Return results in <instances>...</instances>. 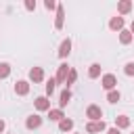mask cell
Listing matches in <instances>:
<instances>
[{
	"mask_svg": "<svg viewBox=\"0 0 134 134\" xmlns=\"http://www.w3.org/2000/svg\"><path fill=\"white\" fill-rule=\"evenodd\" d=\"M8 75H10V65L8 63H0V80H4Z\"/></svg>",
	"mask_w": 134,
	"mask_h": 134,
	"instance_id": "cell-21",
	"label": "cell"
},
{
	"mask_svg": "<svg viewBox=\"0 0 134 134\" xmlns=\"http://www.w3.org/2000/svg\"><path fill=\"white\" fill-rule=\"evenodd\" d=\"M69 100H71V90H69V88H65V90L61 92V96H59V109H63Z\"/></svg>",
	"mask_w": 134,
	"mask_h": 134,
	"instance_id": "cell-14",
	"label": "cell"
},
{
	"mask_svg": "<svg viewBox=\"0 0 134 134\" xmlns=\"http://www.w3.org/2000/svg\"><path fill=\"white\" fill-rule=\"evenodd\" d=\"M88 77H90V80L100 77V63H92V65H90V69H88Z\"/></svg>",
	"mask_w": 134,
	"mask_h": 134,
	"instance_id": "cell-16",
	"label": "cell"
},
{
	"mask_svg": "<svg viewBox=\"0 0 134 134\" xmlns=\"http://www.w3.org/2000/svg\"><path fill=\"white\" fill-rule=\"evenodd\" d=\"M130 10H132V2H130V0L117 2V13H119V17H121V15H128Z\"/></svg>",
	"mask_w": 134,
	"mask_h": 134,
	"instance_id": "cell-12",
	"label": "cell"
},
{
	"mask_svg": "<svg viewBox=\"0 0 134 134\" xmlns=\"http://www.w3.org/2000/svg\"><path fill=\"white\" fill-rule=\"evenodd\" d=\"M100 86L109 92V90H115V86H117V77L113 75V73H105L103 77H100Z\"/></svg>",
	"mask_w": 134,
	"mask_h": 134,
	"instance_id": "cell-1",
	"label": "cell"
},
{
	"mask_svg": "<svg viewBox=\"0 0 134 134\" xmlns=\"http://www.w3.org/2000/svg\"><path fill=\"white\" fill-rule=\"evenodd\" d=\"M54 86H57V80H54V77H50V80L46 82V94H48V96L54 92Z\"/></svg>",
	"mask_w": 134,
	"mask_h": 134,
	"instance_id": "cell-22",
	"label": "cell"
},
{
	"mask_svg": "<svg viewBox=\"0 0 134 134\" xmlns=\"http://www.w3.org/2000/svg\"><path fill=\"white\" fill-rule=\"evenodd\" d=\"M128 126H130V117L128 115H117L115 117V128L117 130H126Z\"/></svg>",
	"mask_w": 134,
	"mask_h": 134,
	"instance_id": "cell-13",
	"label": "cell"
},
{
	"mask_svg": "<svg viewBox=\"0 0 134 134\" xmlns=\"http://www.w3.org/2000/svg\"><path fill=\"white\" fill-rule=\"evenodd\" d=\"M130 34L134 36V21H132V25H130Z\"/></svg>",
	"mask_w": 134,
	"mask_h": 134,
	"instance_id": "cell-28",
	"label": "cell"
},
{
	"mask_svg": "<svg viewBox=\"0 0 134 134\" xmlns=\"http://www.w3.org/2000/svg\"><path fill=\"white\" fill-rule=\"evenodd\" d=\"M65 25V8L61 4H57V19H54V27L57 29H63Z\"/></svg>",
	"mask_w": 134,
	"mask_h": 134,
	"instance_id": "cell-9",
	"label": "cell"
},
{
	"mask_svg": "<svg viewBox=\"0 0 134 134\" xmlns=\"http://www.w3.org/2000/svg\"><path fill=\"white\" fill-rule=\"evenodd\" d=\"M132 40H134V36L130 34V29H121V31H119V42H121L124 46H126V44H130Z\"/></svg>",
	"mask_w": 134,
	"mask_h": 134,
	"instance_id": "cell-17",
	"label": "cell"
},
{
	"mask_svg": "<svg viewBox=\"0 0 134 134\" xmlns=\"http://www.w3.org/2000/svg\"><path fill=\"white\" fill-rule=\"evenodd\" d=\"M73 134H80V132H73Z\"/></svg>",
	"mask_w": 134,
	"mask_h": 134,
	"instance_id": "cell-29",
	"label": "cell"
},
{
	"mask_svg": "<svg viewBox=\"0 0 134 134\" xmlns=\"http://www.w3.org/2000/svg\"><path fill=\"white\" fill-rule=\"evenodd\" d=\"M44 6H46L48 10H52V8H57V2H54V0H46V2H44Z\"/></svg>",
	"mask_w": 134,
	"mask_h": 134,
	"instance_id": "cell-25",
	"label": "cell"
},
{
	"mask_svg": "<svg viewBox=\"0 0 134 134\" xmlns=\"http://www.w3.org/2000/svg\"><path fill=\"white\" fill-rule=\"evenodd\" d=\"M86 117H88V121H100L103 109H100L98 105H90V107L86 109Z\"/></svg>",
	"mask_w": 134,
	"mask_h": 134,
	"instance_id": "cell-2",
	"label": "cell"
},
{
	"mask_svg": "<svg viewBox=\"0 0 134 134\" xmlns=\"http://www.w3.org/2000/svg\"><path fill=\"white\" fill-rule=\"evenodd\" d=\"M124 25H126V21H124V17H111V21H109V29H113V31H121L124 29Z\"/></svg>",
	"mask_w": 134,
	"mask_h": 134,
	"instance_id": "cell-10",
	"label": "cell"
},
{
	"mask_svg": "<svg viewBox=\"0 0 134 134\" xmlns=\"http://www.w3.org/2000/svg\"><path fill=\"white\" fill-rule=\"evenodd\" d=\"M107 134H121V130H117V128H107Z\"/></svg>",
	"mask_w": 134,
	"mask_h": 134,
	"instance_id": "cell-26",
	"label": "cell"
},
{
	"mask_svg": "<svg viewBox=\"0 0 134 134\" xmlns=\"http://www.w3.org/2000/svg\"><path fill=\"white\" fill-rule=\"evenodd\" d=\"M107 130V124L100 119V121H88L86 124V132L88 134H94V132H105Z\"/></svg>",
	"mask_w": 134,
	"mask_h": 134,
	"instance_id": "cell-3",
	"label": "cell"
},
{
	"mask_svg": "<svg viewBox=\"0 0 134 134\" xmlns=\"http://www.w3.org/2000/svg\"><path fill=\"white\" fill-rule=\"evenodd\" d=\"M27 92H29V82H27V80H19V82H15V94L25 96Z\"/></svg>",
	"mask_w": 134,
	"mask_h": 134,
	"instance_id": "cell-7",
	"label": "cell"
},
{
	"mask_svg": "<svg viewBox=\"0 0 134 134\" xmlns=\"http://www.w3.org/2000/svg\"><path fill=\"white\" fill-rule=\"evenodd\" d=\"M59 130H61V132H71V130H73V119L63 117V119L59 121Z\"/></svg>",
	"mask_w": 134,
	"mask_h": 134,
	"instance_id": "cell-15",
	"label": "cell"
},
{
	"mask_svg": "<svg viewBox=\"0 0 134 134\" xmlns=\"http://www.w3.org/2000/svg\"><path fill=\"white\" fill-rule=\"evenodd\" d=\"M69 69H71V67H69L67 63H61V65H59V69H57V77H54V80H57V84H65Z\"/></svg>",
	"mask_w": 134,
	"mask_h": 134,
	"instance_id": "cell-4",
	"label": "cell"
},
{
	"mask_svg": "<svg viewBox=\"0 0 134 134\" xmlns=\"http://www.w3.org/2000/svg\"><path fill=\"white\" fill-rule=\"evenodd\" d=\"M132 134H134V132H132Z\"/></svg>",
	"mask_w": 134,
	"mask_h": 134,
	"instance_id": "cell-30",
	"label": "cell"
},
{
	"mask_svg": "<svg viewBox=\"0 0 134 134\" xmlns=\"http://www.w3.org/2000/svg\"><path fill=\"white\" fill-rule=\"evenodd\" d=\"M29 80H31L34 84L44 82V69H42V67H31V69H29Z\"/></svg>",
	"mask_w": 134,
	"mask_h": 134,
	"instance_id": "cell-6",
	"label": "cell"
},
{
	"mask_svg": "<svg viewBox=\"0 0 134 134\" xmlns=\"http://www.w3.org/2000/svg\"><path fill=\"white\" fill-rule=\"evenodd\" d=\"M4 128H6V124H4V119H0V134H4Z\"/></svg>",
	"mask_w": 134,
	"mask_h": 134,
	"instance_id": "cell-27",
	"label": "cell"
},
{
	"mask_svg": "<svg viewBox=\"0 0 134 134\" xmlns=\"http://www.w3.org/2000/svg\"><path fill=\"white\" fill-rule=\"evenodd\" d=\"M65 115H63V109H50L48 111V119L50 121H61Z\"/></svg>",
	"mask_w": 134,
	"mask_h": 134,
	"instance_id": "cell-19",
	"label": "cell"
},
{
	"mask_svg": "<svg viewBox=\"0 0 134 134\" xmlns=\"http://www.w3.org/2000/svg\"><path fill=\"white\" fill-rule=\"evenodd\" d=\"M124 73H126V75H130V77L134 75V61H130V63H126V65H124Z\"/></svg>",
	"mask_w": 134,
	"mask_h": 134,
	"instance_id": "cell-23",
	"label": "cell"
},
{
	"mask_svg": "<svg viewBox=\"0 0 134 134\" xmlns=\"http://www.w3.org/2000/svg\"><path fill=\"white\" fill-rule=\"evenodd\" d=\"M75 80H77V71L71 67V69H69V73H67V80H65V88H71V86L75 84Z\"/></svg>",
	"mask_w": 134,
	"mask_h": 134,
	"instance_id": "cell-18",
	"label": "cell"
},
{
	"mask_svg": "<svg viewBox=\"0 0 134 134\" xmlns=\"http://www.w3.org/2000/svg\"><path fill=\"white\" fill-rule=\"evenodd\" d=\"M119 98H121V94H119V90H109V92H107V100H109L111 105H115V103H119Z\"/></svg>",
	"mask_w": 134,
	"mask_h": 134,
	"instance_id": "cell-20",
	"label": "cell"
},
{
	"mask_svg": "<svg viewBox=\"0 0 134 134\" xmlns=\"http://www.w3.org/2000/svg\"><path fill=\"white\" fill-rule=\"evenodd\" d=\"M25 8L27 10H36V0H25Z\"/></svg>",
	"mask_w": 134,
	"mask_h": 134,
	"instance_id": "cell-24",
	"label": "cell"
},
{
	"mask_svg": "<svg viewBox=\"0 0 134 134\" xmlns=\"http://www.w3.org/2000/svg\"><path fill=\"white\" fill-rule=\"evenodd\" d=\"M40 126H42V117H40L38 113L29 115V117L25 119V128H27V130H38Z\"/></svg>",
	"mask_w": 134,
	"mask_h": 134,
	"instance_id": "cell-5",
	"label": "cell"
},
{
	"mask_svg": "<svg viewBox=\"0 0 134 134\" xmlns=\"http://www.w3.org/2000/svg\"><path fill=\"white\" fill-rule=\"evenodd\" d=\"M69 52H71V40L65 38V40L61 42V46H59V57H61V59H67Z\"/></svg>",
	"mask_w": 134,
	"mask_h": 134,
	"instance_id": "cell-11",
	"label": "cell"
},
{
	"mask_svg": "<svg viewBox=\"0 0 134 134\" xmlns=\"http://www.w3.org/2000/svg\"><path fill=\"white\" fill-rule=\"evenodd\" d=\"M34 107H36L38 111H50V100H48V96H38V98L34 100Z\"/></svg>",
	"mask_w": 134,
	"mask_h": 134,
	"instance_id": "cell-8",
	"label": "cell"
}]
</instances>
